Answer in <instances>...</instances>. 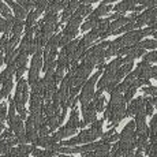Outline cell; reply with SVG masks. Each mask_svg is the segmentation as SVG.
I'll return each mask as SVG.
<instances>
[{
	"label": "cell",
	"mask_w": 157,
	"mask_h": 157,
	"mask_svg": "<svg viewBox=\"0 0 157 157\" xmlns=\"http://www.w3.org/2000/svg\"><path fill=\"white\" fill-rule=\"evenodd\" d=\"M109 45V41H101L100 44L94 45L93 48H90L89 51H86L85 56L82 57L83 63H86L90 67H94V66H98L101 63L105 62V49Z\"/></svg>",
	"instance_id": "obj_1"
},
{
	"label": "cell",
	"mask_w": 157,
	"mask_h": 157,
	"mask_svg": "<svg viewBox=\"0 0 157 157\" xmlns=\"http://www.w3.org/2000/svg\"><path fill=\"white\" fill-rule=\"evenodd\" d=\"M100 74H102V70H97L90 78H87V81L83 83V87L81 89V94L78 96V101L81 102V108H85L87 104H90L94 96V85L97 82Z\"/></svg>",
	"instance_id": "obj_2"
},
{
	"label": "cell",
	"mask_w": 157,
	"mask_h": 157,
	"mask_svg": "<svg viewBox=\"0 0 157 157\" xmlns=\"http://www.w3.org/2000/svg\"><path fill=\"white\" fill-rule=\"evenodd\" d=\"M28 81L21 78L18 81V85H17V92H15V96H14V104L15 107H25L26 101L29 100V89H28Z\"/></svg>",
	"instance_id": "obj_3"
},
{
	"label": "cell",
	"mask_w": 157,
	"mask_h": 157,
	"mask_svg": "<svg viewBox=\"0 0 157 157\" xmlns=\"http://www.w3.org/2000/svg\"><path fill=\"white\" fill-rule=\"evenodd\" d=\"M156 22H157V10L156 8H147V10H145L142 14L138 15V18L135 19L134 25L137 29H141L145 25L152 26L153 23H156Z\"/></svg>",
	"instance_id": "obj_4"
},
{
	"label": "cell",
	"mask_w": 157,
	"mask_h": 157,
	"mask_svg": "<svg viewBox=\"0 0 157 157\" xmlns=\"http://www.w3.org/2000/svg\"><path fill=\"white\" fill-rule=\"evenodd\" d=\"M82 25V18H75V17H70L68 23L66 25L64 30H63L62 36L67 37L70 41H72L78 34V28Z\"/></svg>",
	"instance_id": "obj_5"
},
{
	"label": "cell",
	"mask_w": 157,
	"mask_h": 157,
	"mask_svg": "<svg viewBox=\"0 0 157 157\" xmlns=\"http://www.w3.org/2000/svg\"><path fill=\"white\" fill-rule=\"evenodd\" d=\"M82 113H83V120L79 123V127H86L87 124H92L93 122H96V116H97V112L94 109V104L90 102L87 104L85 108H82Z\"/></svg>",
	"instance_id": "obj_6"
},
{
	"label": "cell",
	"mask_w": 157,
	"mask_h": 157,
	"mask_svg": "<svg viewBox=\"0 0 157 157\" xmlns=\"http://www.w3.org/2000/svg\"><path fill=\"white\" fill-rule=\"evenodd\" d=\"M140 112H145V97H138L130 101L128 107H126V116H132Z\"/></svg>",
	"instance_id": "obj_7"
},
{
	"label": "cell",
	"mask_w": 157,
	"mask_h": 157,
	"mask_svg": "<svg viewBox=\"0 0 157 157\" xmlns=\"http://www.w3.org/2000/svg\"><path fill=\"white\" fill-rule=\"evenodd\" d=\"M4 3L8 4L14 10V14H15V18H17V19H21V21L26 19V17H28V11H26L23 7H21L17 2H14V0H4Z\"/></svg>",
	"instance_id": "obj_8"
},
{
	"label": "cell",
	"mask_w": 157,
	"mask_h": 157,
	"mask_svg": "<svg viewBox=\"0 0 157 157\" xmlns=\"http://www.w3.org/2000/svg\"><path fill=\"white\" fill-rule=\"evenodd\" d=\"M138 2H140V0H123L122 3L115 6L112 10H115L119 14H124V13H127V11H131L135 6H138Z\"/></svg>",
	"instance_id": "obj_9"
},
{
	"label": "cell",
	"mask_w": 157,
	"mask_h": 157,
	"mask_svg": "<svg viewBox=\"0 0 157 157\" xmlns=\"http://www.w3.org/2000/svg\"><path fill=\"white\" fill-rule=\"evenodd\" d=\"M8 126H10V130L15 134V137L23 134L25 132V126H23V120L21 119L19 116H15L14 119H11L8 122Z\"/></svg>",
	"instance_id": "obj_10"
},
{
	"label": "cell",
	"mask_w": 157,
	"mask_h": 157,
	"mask_svg": "<svg viewBox=\"0 0 157 157\" xmlns=\"http://www.w3.org/2000/svg\"><path fill=\"white\" fill-rule=\"evenodd\" d=\"M150 67H152V66H150L149 63L142 62V63H140V64H138V67L135 68L134 71H132V74H134L138 79H149Z\"/></svg>",
	"instance_id": "obj_11"
},
{
	"label": "cell",
	"mask_w": 157,
	"mask_h": 157,
	"mask_svg": "<svg viewBox=\"0 0 157 157\" xmlns=\"http://www.w3.org/2000/svg\"><path fill=\"white\" fill-rule=\"evenodd\" d=\"M135 137H137L135 135V123H134V120H131V122H128L124 126V128L119 134V140H132Z\"/></svg>",
	"instance_id": "obj_12"
},
{
	"label": "cell",
	"mask_w": 157,
	"mask_h": 157,
	"mask_svg": "<svg viewBox=\"0 0 157 157\" xmlns=\"http://www.w3.org/2000/svg\"><path fill=\"white\" fill-rule=\"evenodd\" d=\"M75 131H77V130H74V128L68 127V126L66 124V126H63L62 128H59V130H57V131L55 132V134L52 135V138L56 141V142H60V141H62V140H64V138L71 137L72 134H75Z\"/></svg>",
	"instance_id": "obj_13"
},
{
	"label": "cell",
	"mask_w": 157,
	"mask_h": 157,
	"mask_svg": "<svg viewBox=\"0 0 157 157\" xmlns=\"http://www.w3.org/2000/svg\"><path fill=\"white\" fill-rule=\"evenodd\" d=\"M43 107V96L30 94V113H40Z\"/></svg>",
	"instance_id": "obj_14"
},
{
	"label": "cell",
	"mask_w": 157,
	"mask_h": 157,
	"mask_svg": "<svg viewBox=\"0 0 157 157\" xmlns=\"http://www.w3.org/2000/svg\"><path fill=\"white\" fill-rule=\"evenodd\" d=\"M112 10V7H111L109 4H101L98 6L97 8H96L93 13H90V15H89V19H98L100 17H104V15H107L109 11Z\"/></svg>",
	"instance_id": "obj_15"
},
{
	"label": "cell",
	"mask_w": 157,
	"mask_h": 157,
	"mask_svg": "<svg viewBox=\"0 0 157 157\" xmlns=\"http://www.w3.org/2000/svg\"><path fill=\"white\" fill-rule=\"evenodd\" d=\"M92 13V6L90 4H81L78 6V8L74 11V14L71 15V17H75V18H83L86 17V15H90Z\"/></svg>",
	"instance_id": "obj_16"
},
{
	"label": "cell",
	"mask_w": 157,
	"mask_h": 157,
	"mask_svg": "<svg viewBox=\"0 0 157 157\" xmlns=\"http://www.w3.org/2000/svg\"><path fill=\"white\" fill-rule=\"evenodd\" d=\"M79 123H81L79 113H78L77 108H74L71 115H70V119H68V122H67V126L68 127H71V128H74V130H77V128H79Z\"/></svg>",
	"instance_id": "obj_17"
},
{
	"label": "cell",
	"mask_w": 157,
	"mask_h": 157,
	"mask_svg": "<svg viewBox=\"0 0 157 157\" xmlns=\"http://www.w3.org/2000/svg\"><path fill=\"white\" fill-rule=\"evenodd\" d=\"M23 28H25V21L14 18V23H13V28H11L13 36H21V33L23 32Z\"/></svg>",
	"instance_id": "obj_18"
},
{
	"label": "cell",
	"mask_w": 157,
	"mask_h": 157,
	"mask_svg": "<svg viewBox=\"0 0 157 157\" xmlns=\"http://www.w3.org/2000/svg\"><path fill=\"white\" fill-rule=\"evenodd\" d=\"M78 41H79V40H72L71 43H68L67 45H66V47H63V49H62V53H64V55L68 57V60L71 59L72 53H74L75 48H77V45H78Z\"/></svg>",
	"instance_id": "obj_19"
},
{
	"label": "cell",
	"mask_w": 157,
	"mask_h": 157,
	"mask_svg": "<svg viewBox=\"0 0 157 157\" xmlns=\"http://www.w3.org/2000/svg\"><path fill=\"white\" fill-rule=\"evenodd\" d=\"M18 41H19V36H13L11 38H8L7 43L4 45V52H11V51L15 49V47L18 45Z\"/></svg>",
	"instance_id": "obj_20"
},
{
	"label": "cell",
	"mask_w": 157,
	"mask_h": 157,
	"mask_svg": "<svg viewBox=\"0 0 157 157\" xmlns=\"http://www.w3.org/2000/svg\"><path fill=\"white\" fill-rule=\"evenodd\" d=\"M13 86H14L13 79H7V81H4V82H3V86L0 87V94H2V98L3 97H7V96L10 94Z\"/></svg>",
	"instance_id": "obj_21"
},
{
	"label": "cell",
	"mask_w": 157,
	"mask_h": 157,
	"mask_svg": "<svg viewBox=\"0 0 157 157\" xmlns=\"http://www.w3.org/2000/svg\"><path fill=\"white\" fill-rule=\"evenodd\" d=\"M28 56L29 55L26 52H19V51H18L17 56H15V59H14L15 66H17V67H19V66H25L26 63H28Z\"/></svg>",
	"instance_id": "obj_22"
},
{
	"label": "cell",
	"mask_w": 157,
	"mask_h": 157,
	"mask_svg": "<svg viewBox=\"0 0 157 157\" xmlns=\"http://www.w3.org/2000/svg\"><path fill=\"white\" fill-rule=\"evenodd\" d=\"M37 18H38V15L36 14V11H29L28 17H26V19H25V28H26V29L33 28V26H34V23H36V19H37Z\"/></svg>",
	"instance_id": "obj_23"
},
{
	"label": "cell",
	"mask_w": 157,
	"mask_h": 157,
	"mask_svg": "<svg viewBox=\"0 0 157 157\" xmlns=\"http://www.w3.org/2000/svg\"><path fill=\"white\" fill-rule=\"evenodd\" d=\"M142 49H157V40H145L138 43Z\"/></svg>",
	"instance_id": "obj_24"
},
{
	"label": "cell",
	"mask_w": 157,
	"mask_h": 157,
	"mask_svg": "<svg viewBox=\"0 0 157 157\" xmlns=\"http://www.w3.org/2000/svg\"><path fill=\"white\" fill-rule=\"evenodd\" d=\"M97 23H98V19H87L86 22H83L82 25H81V30L82 32H87V30H92V29H94L96 26H97Z\"/></svg>",
	"instance_id": "obj_25"
},
{
	"label": "cell",
	"mask_w": 157,
	"mask_h": 157,
	"mask_svg": "<svg viewBox=\"0 0 157 157\" xmlns=\"http://www.w3.org/2000/svg\"><path fill=\"white\" fill-rule=\"evenodd\" d=\"M93 104H94V109H96V112H104L105 97H104V96H100L98 98H96V100L93 101Z\"/></svg>",
	"instance_id": "obj_26"
},
{
	"label": "cell",
	"mask_w": 157,
	"mask_h": 157,
	"mask_svg": "<svg viewBox=\"0 0 157 157\" xmlns=\"http://www.w3.org/2000/svg\"><path fill=\"white\" fill-rule=\"evenodd\" d=\"M47 6H48V0H37V3H36V14L40 17V14H43L44 11H45V8H47Z\"/></svg>",
	"instance_id": "obj_27"
},
{
	"label": "cell",
	"mask_w": 157,
	"mask_h": 157,
	"mask_svg": "<svg viewBox=\"0 0 157 157\" xmlns=\"http://www.w3.org/2000/svg\"><path fill=\"white\" fill-rule=\"evenodd\" d=\"M153 101L152 97H145V115L146 116H152L153 115Z\"/></svg>",
	"instance_id": "obj_28"
},
{
	"label": "cell",
	"mask_w": 157,
	"mask_h": 157,
	"mask_svg": "<svg viewBox=\"0 0 157 157\" xmlns=\"http://www.w3.org/2000/svg\"><path fill=\"white\" fill-rule=\"evenodd\" d=\"M142 93H144V94L152 96V97H156V96H157V86H153V85L145 86V87H142Z\"/></svg>",
	"instance_id": "obj_29"
},
{
	"label": "cell",
	"mask_w": 157,
	"mask_h": 157,
	"mask_svg": "<svg viewBox=\"0 0 157 157\" xmlns=\"http://www.w3.org/2000/svg\"><path fill=\"white\" fill-rule=\"evenodd\" d=\"M145 63H155L157 62V52H147L142 56Z\"/></svg>",
	"instance_id": "obj_30"
},
{
	"label": "cell",
	"mask_w": 157,
	"mask_h": 157,
	"mask_svg": "<svg viewBox=\"0 0 157 157\" xmlns=\"http://www.w3.org/2000/svg\"><path fill=\"white\" fill-rule=\"evenodd\" d=\"M15 112H17V109H15V104H14V100L13 98H10V108H8V113H7V120L10 122L11 119H14L17 115H15Z\"/></svg>",
	"instance_id": "obj_31"
},
{
	"label": "cell",
	"mask_w": 157,
	"mask_h": 157,
	"mask_svg": "<svg viewBox=\"0 0 157 157\" xmlns=\"http://www.w3.org/2000/svg\"><path fill=\"white\" fill-rule=\"evenodd\" d=\"M123 153L122 150L117 147V144H115L111 146V150H109V155H108V157H122Z\"/></svg>",
	"instance_id": "obj_32"
},
{
	"label": "cell",
	"mask_w": 157,
	"mask_h": 157,
	"mask_svg": "<svg viewBox=\"0 0 157 157\" xmlns=\"http://www.w3.org/2000/svg\"><path fill=\"white\" fill-rule=\"evenodd\" d=\"M149 134H153V132L157 131V115L152 117V120H150V124H149Z\"/></svg>",
	"instance_id": "obj_33"
},
{
	"label": "cell",
	"mask_w": 157,
	"mask_h": 157,
	"mask_svg": "<svg viewBox=\"0 0 157 157\" xmlns=\"http://www.w3.org/2000/svg\"><path fill=\"white\" fill-rule=\"evenodd\" d=\"M147 157H157V144H150L146 152Z\"/></svg>",
	"instance_id": "obj_34"
},
{
	"label": "cell",
	"mask_w": 157,
	"mask_h": 157,
	"mask_svg": "<svg viewBox=\"0 0 157 157\" xmlns=\"http://www.w3.org/2000/svg\"><path fill=\"white\" fill-rule=\"evenodd\" d=\"M6 119H7V105L0 102V122L4 123Z\"/></svg>",
	"instance_id": "obj_35"
},
{
	"label": "cell",
	"mask_w": 157,
	"mask_h": 157,
	"mask_svg": "<svg viewBox=\"0 0 157 157\" xmlns=\"http://www.w3.org/2000/svg\"><path fill=\"white\" fill-rule=\"evenodd\" d=\"M26 64L25 66H19V67H17V70H15V77H17V79L19 81L21 78H22V75L25 74V71H26Z\"/></svg>",
	"instance_id": "obj_36"
},
{
	"label": "cell",
	"mask_w": 157,
	"mask_h": 157,
	"mask_svg": "<svg viewBox=\"0 0 157 157\" xmlns=\"http://www.w3.org/2000/svg\"><path fill=\"white\" fill-rule=\"evenodd\" d=\"M149 78H155V79H157V66H152V67H150Z\"/></svg>",
	"instance_id": "obj_37"
},
{
	"label": "cell",
	"mask_w": 157,
	"mask_h": 157,
	"mask_svg": "<svg viewBox=\"0 0 157 157\" xmlns=\"http://www.w3.org/2000/svg\"><path fill=\"white\" fill-rule=\"evenodd\" d=\"M113 2H119V0H104L102 4H111V3H113Z\"/></svg>",
	"instance_id": "obj_38"
},
{
	"label": "cell",
	"mask_w": 157,
	"mask_h": 157,
	"mask_svg": "<svg viewBox=\"0 0 157 157\" xmlns=\"http://www.w3.org/2000/svg\"><path fill=\"white\" fill-rule=\"evenodd\" d=\"M123 157H134V152H128V153H124Z\"/></svg>",
	"instance_id": "obj_39"
},
{
	"label": "cell",
	"mask_w": 157,
	"mask_h": 157,
	"mask_svg": "<svg viewBox=\"0 0 157 157\" xmlns=\"http://www.w3.org/2000/svg\"><path fill=\"white\" fill-rule=\"evenodd\" d=\"M4 63V57H3V51H0V66Z\"/></svg>",
	"instance_id": "obj_40"
},
{
	"label": "cell",
	"mask_w": 157,
	"mask_h": 157,
	"mask_svg": "<svg viewBox=\"0 0 157 157\" xmlns=\"http://www.w3.org/2000/svg\"><path fill=\"white\" fill-rule=\"evenodd\" d=\"M3 128H4V123L0 122V131H3Z\"/></svg>",
	"instance_id": "obj_41"
},
{
	"label": "cell",
	"mask_w": 157,
	"mask_h": 157,
	"mask_svg": "<svg viewBox=\"0 0 157 157\" xmlns=\"http://www.w3.org/2000/svg\"><path fill=\"white\" fill-rule=\"evenodd\" d=\"M53 2H60V0H48V3H53Z\"/></svg>",
	"instance_id": "obj_42"
},
{
	"label": "cell",
	"mask_w": 157,
	"mask_h": 157,
	"mask_svg": "<svg viewBox=\"0 0 157 157\" xmlns=\"http://www.w3.org/2000/svg\"><path fill=\"white\" fill-rule=\"evenodd\" d=\"M0 101H2V94H0Z\"/></svg>",
	"instance_id": "obj_43"
}]
</instances>
